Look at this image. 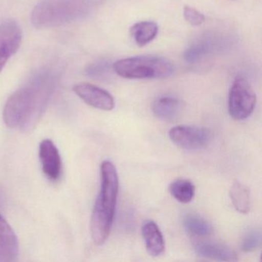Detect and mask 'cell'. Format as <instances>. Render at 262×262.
<instances>
[{"label": "cell", "mask_w": 262, "mask_h": 262, "mask_svg": "<svg viewBox=\"0 0 262 262\" xmlns=\"http://www.w3.org/2000/svg\"><path fill=\"white\" fill-rule=\"evenodd\" d=\"M194 185L187 179H178L169 186V192L173 198L181 203H189L194 196Z\"/></svg>", "instance_id": "obj_17"}, {"label": "cell", "mask_w": 262, "mask_h": 262, "mask_svg": "<svg viewBox=\"0 0 262 262\" xmlns=\"http://www.w3.org/2000/svg\"><path fill=\"white\" fill-rule=\"evenodd\" d=\"M182 102L173 96H162L158 98L152 105L155 116L164 121L174 120L180 114Z\"/></svg>", "instance_id": "obj_13"}, {"label": "cell", "mask_w": 262, "mask_h": 262, "mask_svg": "<svg viewBox=\"0 0 262 262\" xmlns=\"http://www.w3.org/2000/svg\"><path fill=\"white\" fill-rule=\"evenodd\" d=\"M159 27L152 21H142L134 24L130 29V34L135 43L140 47L151 42L157 36Z\"/></svg>", "instance_id": "obj_14"}, {"label": "cell", "mask_w": 262, "mask_h": 262, "mask_svg": "<svg viewBox=\"0 0 262 262\" xmlns=\"http://www.w3.org/2000/svg\"><path fill=\"white\" fill-rule=\"evenodd\" d=\"M230 199L234 208L242 214L249 212L251 208V195L248 187L245 184L236 181L230 188Z\"/></svg>", "instance_id": "obj_15"}, {"label": "cell", "mask_w": 262, "mask_h": 262, "mask_svg": "<svg viewBox=\"0 0 262 262\" xmlns=\"http://www.w3.org/2000/svg\"><path fill=\"white\" fill-rule=\"evenodd\" d=\"M194 251L201 257L220 260L236 261L237 253L228 245L212 242H198L194 244Z\"/></svg>", "instance_id": "obj_11"}, {"label": "cell", "mask_w": 262, "mask_h": 262, "mask_svg": "<svg viewBox=\"0 0 262 262\" xmlns=\"http://www.w3.org/2000/svg\"><path fill=\"white\" fill-rule=\"evenodd\" d=\"M184 18L185 20L194 27H199L202 25L205 21V17L202 13L190 7V6H185L183 10Z\"/></svg>", "instance_id": "obj_19"}, {"label": "cell", "mask_w": 262, "mask_h": 262, "mask_svg": "<svg viewBox=\"0 0 262 262\" xmlns=\"http://www.w3.org/2000/svg\"><path fill=\"white\" fill-rule=\"evenodd\" d=\"M118 76L128 79H165L174 74V64L154 56H141L119 59L113 64Z\"/></svg>", "instance_id": "obj_4"}, {"label": "cell", "mask_w": 262, "mask_h": 262, "mask_svg": "<svg viewBox=\"0 0 262 262\" xmlns=\"http://www.w3.org/2000/svg\"><path fill=\"white\" fill-rule=\"evenodd\" d=\"M256 105V95L249 82L244 78H236L230 89L228 111L235 120L249 117Z\"/></svg>", "instance_id": "obj_5"}, {"label": "cell", "mask_w": 262, "mask_h": 262, "mask_svg": "<svg viewBox=\"0 0 262 262\" xmlns=\"http://www.w3.org/2000/svg\"><path fill=\"white\" fill-rule=\"evenodd\" d=\"M168 136L174 145L185 150L202 149L211 139L208 128L197 125H178L170 130Z\"/></svg>", "instance_id": "obj_6"}, {"label": "cell", "mask_w": 262, "mask_h": 262, "mask_svg": "<svg viewBox=\"0 0 262 262\" xmlns=\"http://www.w3.org/2000/svg\"><path fill=\"white\" fill-rule=\"evenodd\" d=\"M262 235L260 230L251 229L244 235L241 248L245 252L255 251L261 245Z\"/></svg>", "instance_id": "obj_18"}, {"label": "cell", "mask_w": 262, "mask_h": 262, "mask_svg": "<svg viewBox=\"0 0 262 262\" xmlns=\"http://www.w3.org/2000/svg\"><path fill=\"white\" fill-rule=\"evenodd\" d=\"M101 188L91 217V235L96 245H103L111 231L119 194L117 170L110 161L101 165Z\"/></svg>", "instance_id": "obj_2"}, {"label": "cell", "mask_w": 262, "mask_h": 262, "mask_svg": "<svg viewBox=\"0 0 262 262\" xmlns=\"http://www.w3.org/2000/svg\"><path fill=\"white\" fill-rule=\"evenodd\" d=\"M56 83L51 71L36 74L25 86L15 92L4 107V122L10 128L19 127L29 133L36 127L50 99Z\"/></svg>", "instance_id": "obj_1"}, {"label": "cell", "mask_w": 262, "mask_h": 262, "mask_svg": "<svg viewBox=\"0 0 262 262\" xmlns=\"http://www.w3.org/2000/svg\"><path fill=\"white\" fill-rule=\"evenodd\" d=\"M187 232L197 237H208L212 233V227L205 219L196 214H187L183 219Z\"/></svg>", "instance_id": "obj_16"}, {"label": "cell", "mask_w": 262, "mask_h": 262, "mask_svg": "<svg viewBox=\"0 0 262 262\" xmlns=\"http://www.w3.org/2000/svg\"><path fill=\"white\" fill-rule=\"evenodd\" d=\"M21 41L22 33L16 22L7 20L0 25V73L19 50Z\"/></svg>", "instance_id": "obj_7"}, {"label": "cell", "mask_w": 262, "mask_h": 262, "mask_svg": "<svg viewBox=\"0 0 262 262\" xmlns=\"http://www.w3.org/2000/svg\"><path fill=\"white\" fill-rule=\"evenodd\" d=\"M39 155L44 174L51 180H58L62 174V159L53 141H42L39 145Z\"/></svg>", "instance_id": "obj_9"}, {"label": "cell", "mask_w": 262, "mask_h": 262, "mask_svg": "<svg viewBox=\"0 0 262 262\" xmlns=\"http://www.w3.org/2000/svg\"><path fill=\"white\" fill-rule=\"evenodd\" d=\"M19 254V242L8 222L0 215V262L16 260Z\"/></svg>", "instance_id": "obj_10"}, {"label": "cell", "mask_w": 262, "mask_h": 262, "mask_svg": "<svg viewBox=\"0 0 262 262\" xmlns=\"http://www.w3.org/2000/svg\"><path fill=\"white\" fill-rule=\"evenodd\" d=\"M84 0H42L32 13V23L38 29L52 28L76 20L85 14Z\"/></svg>", "instance_id": "obj_3"}, {"label": "cell", "mask_w": 262, "mask_h": 262, "mask_svg": "<svg viewBox=\"0 0 262 262\" xmlns=\"http://www.w3.org/2000/svg\"><path fill=\"white\" fill-rule=\"evenodd\" d=\"M142 234L147 251L150 255L158 257L164 252L165 239L156 222L152 221L145 222L142 226Z\"/></svg>", "instance_id": "obj_12"}, {"label": "cell", "mask_w": 262, "mask_h": 262, "mask_svg": "<svg viewBox=\"0 0 262 262\" xmlns=\"http://www.w3.org/2000/svg\"><path fill=\"white\" fill-rule=\"evenodd\" d=\"M74 93L93 108L111 111L115 107L114 98L106 90L93 84L82 82L73 87Z\"/></svg>", "instance_id": "obj_8"}]
</instances>
